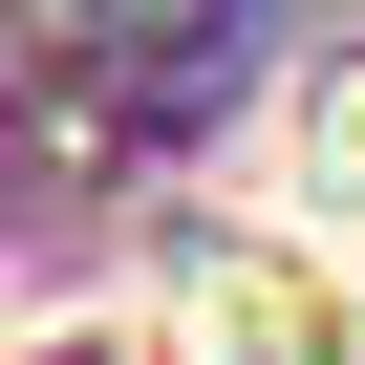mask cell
<instances>
[{
  "mask_svg": "<svg viewBox=\"0 0 365 365\" xmlns=\"http://www.w3.org/2000/svg\"><path fill=\"white\" fill-rule=\"evenodd\" d=\"M194 344H215V365H365V279H322V258H258V237H237V258L194 279Z\"/></svg>",
  "mask_w": 365,
  "mask_h": 365,
  "instance_id": "1",
  "label": "cell"
},
{
  "mask_svg": "<svg viewBox=\"0 0 365 365\" xmlns=\"http://www.w3.org/2000/svg\"><path fill=\"white\" fill-rule=\"evenodd\" d=\"M322 150H344V194H365V86H344V108H322Z\"/></svg>",
  "mask_w": 365,
  "mask_h": 365,
  "instance_id": "2",
  "label": "cell"
}]
</instances>
